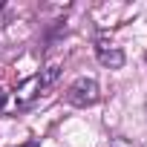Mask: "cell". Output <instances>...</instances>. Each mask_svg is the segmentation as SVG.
<instances>
[{
    "mask_svg": "<svg viewBox=\"0 0 147 147\" xmlns=\"http://www.w3.org/2000/svg\"><path fill=\"white\" fill-rule=\"evenodd\" d=\"M98 98H101V90H98L95 78H78V81H72L69 90H66V101L72 107H92Z\"/></svg>",
    "mask_w": 147,
    "mask_h": 147,
    "instance_id": "6da1fadb",
    "label": "cell"
},
{
    "mask_svg": "<svg viewBox=\"0 0 147 147\" xmlns=\"http://www.w3.org/2000/svg\"><path fill=\"white\" fill-rule=\"evenodd\" d=\"M43 90H46V84H43V78H40V72H38V75H29V78L15 90V104H18V107H29V104H35V101L40 98Z\"/></svg>",
    "mask_w": 147,
    "mask_h": 147,
    "instance_id": "7a4b0ae2",
    "label": "cell"
},
{
    "mask_svg": "<svg viewBox=\"0 0 147 147\" xmlns=\"http://www.w3.org/2000/svg\"><path fill=\"white\" fill-rule=\"evenodd\" d=\"M95 55H98V61H101L107 69H121V66H124V52H121L118 46L107 43V40H98V43H95Z\"/></svg>",
    "mask_w": 147,
    "mask_h": 147,
    "instance_id": "3957f363",
    "label": "cell"
},
{
    "mask_svg": "<svg viewBox=\"0 0 147 147\" xmlns=\"http://www.w3.org/2000/svg\"><path fill=\"white\" fill-rule=\"evenodd\" d=\"M40 78H43V84H46V87H52V84L61 78V66H58V63H49L46 69H40Z\"/></svg>",
    "mask_w": 147,
    "mask_h": 147,
    "instance_id": "277c9868",
    "label": "cell"
},
{
    "mask_svg": "<svg viewBox=\"0 0 147 147\" xmlns=\"http://www.w3.org/2000/svg\"><path fill=\"white\" fill-rule=\"evenodd\" d=\"M110 147H133V144H130L127 138H113V141H110Z\"/></svg>",
    "mask_w": 147,
    "mask_h": 147,
    "instance_id": "5b68a950",
    "label": "cell"
},
{
    "mask_svg": "<svg viewBox=\"0 0 147 147\" xmlns=\"http://www.w3.org/2000/svg\"><path fill=\"white\" fill-rule=\"evenodd\" d=\"M3 104H6V90L0 87V110H3Z\"/></svg>",
    "mask_w": 147,
    "mask_h": 147,
    "instance_id": "8992f818",
    "label": "cell"
},
{
    "mask_svg": "<svg viewBox=\"0 0 147 147\" xmlns=\"http://www.w3.org/2000/svg\"><path fill=\"white\" fill-rule=\"evenodd\" d=\"M18 147H40V144H38L35 138H32V141H26V144H18Z\"/></svg>",
    "mask_w": 147,
    "mask_h": 147,
    "instance_id": "52a82bcc",
    "label": "cell"
},
{
    "mask_svg": "<svg viewBox=\"0 0 147 147\" xmlns=\"http://www.w3.org/2000/svg\"><path fill=\"white\" fill-rule=\"evenodd\" d=\"M3 9H6V3H3V0H0V12H3Z\"/></svg>",
    "mask_w": 147,
    "mask_h": 147,
    "instance_id": "ba28073f",
    "label": "cell"
}]
</instances>
